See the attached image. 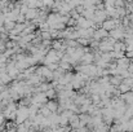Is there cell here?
<instances>
[{"instance_id": "cell-1", "label": "cell", "mask_w": 133, "mask_h": 132, "mask_svg": "<svg viewBox=\"0 0 133 132\" xmlns=\"http://www.w3.org/2000/svg\"><path fill=\"white\" fill-rule=\"evenodd\" d=\"M124 34H125V29H124L123 26H119V27L111 30V31L109 33V36L112 38L114 40L119 42L120 39H124Z\"/></svg>"}, {"instance_id": "cell-2", "label": "cell", "mask_w": 133, "mask_h": 132, "mask_svg": "<svg viewBox=\"0 0 133 132\" xmlns=\"http://www.w3.org/2000/svg\"><path fill=\"white\" fill-rule=\"evenodd\" d=\"M112 52H123L125 53V44L123 42H116L112 47Z\"/></svg>"}]
</instances>
